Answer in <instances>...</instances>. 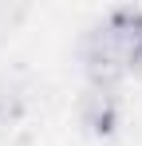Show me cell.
I'll return each mask as SVG.
<instances>
[{
	"instance_id": "1",
	"label": "cell",
	"mask_w": 142,
	"mask_h": 146,
	"mask_svg": "<svg viewBox=\"0 0 142 146\" xmlns=\"http://www.w3.org/2000/svg\"><path fill=\"white\" fill-rule=\"evenodd\" d=\"M83 71L91 79V87H115L122 75H130L103 24H95L91 32L83 36Z\"/></svg>"
},
{
	"instance_id": "2",
	"label": "cell",
	"mask_w": 142,
	"mask_h": 146,
	"mask_svg": "<svg viewBox=\"0 0 142 146\" xmlns=\"http://www.w3.org/2000/svg\"><path fill=\"white\" fill-rule=\"evenodd\" d=\"M99 24L107 28L111 44L118 48L126 71H138L142 67V8H130V4L126 8H111Z\"/></svg>"
},
{
	"instance_id": "3",
	"label": "cell",
	"mask_w": 142,
	"mask_h": 146,
	"mask_svg": "<svg viewBox=\"0 0 142 146\" xmlns=\"http://www.w3.org/2000/svg\"><path fill=\"white\" fill-rule=\"evenodd\" d=\"M79 122L95 138H111L122 122V107H118L115 87H87L79 99Z\"/></svg>"
},
{
	"instance_id": "4",
	"label": "cell",
	"mask_w": 142,
	"mask_h": 146,
	"mask_svg": "<svg viewBox=\"0 0 142 146\" xmlns=\"http://www.w3.org/2000/svg\"><path fill=\"white\" fill-rule=\"evenodd\" d=\"M24 91L12 83V79H0V134H8L12 126H20L24 119Z\"/></svg>"
}]
</instances>
